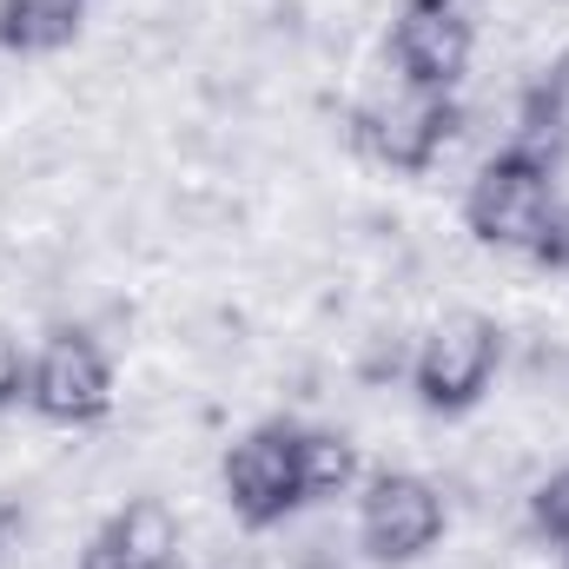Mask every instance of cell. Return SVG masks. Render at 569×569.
<instances>
[{
	"mask_svg": "<svg viewBox=\"0 0 569 569\" xmlns=\"http://www.w3.org/2000/svg\"><path fill=\"white\" fill-rule=\"evenodd\" d=\"M550 212H557V152L537 140H517L497 159H483L463 192V226L497 252H537Z\"/></svg>",
	"mask_w": 569,
	"mask_h": 569,
	"instance_id": "1",
	"label": "cell"
},
{
	"mask_svg": "<svg viewBox=\"0 0 569 569\" xmlns=\"http://www.w3.org/2000/svg\"><path fill=\"white\" fill-rule=\"evenodd\" d=\"M497 365H503V331H497V318H483V311H450V318L430 325L425 345H418V358H411V391H418L425 411L457 418V411H470V405L490 391Z\"/></svg>",
	"mask_w": 569,
	"mask_h": 569,
	"instance_id": "2",
	"label": "cell"
},
{
	"mask_svg": "<svg viewBox=\"0 0 569 569\" xmlns=\"http://www.w3.org/2000/svg\"><path fill=\"white\" fill-rule=\"evenodd\" d=\"M298 437L305 425L291 418H266L252 425L219 463V483H226V503L246 530H279L284 517L305 503V477H298Z\"/></svg>",
	"mask_w": 569,
	"mask_h": 569,
	"instance_id": "3",
	"label": "cell"
},
{
	"mask_svg": "<svg viewBox=\"0 0 569 569\" xmlns=\"http://www.w3.org/2000/svg\"><path fill=\"white\" fill-rule=\"evenodd\" d=\"M443 523H450V510H443V490L418 477V470H378L371 483H365V503H358V543H365V557L371 563H418L430 557L437 543H443Z\"/></svg>",
	"mask_w": 569,
	"mask_h": 569,
	"instance_id": "4",
	"label": "cell"
},
{
	"mask_svg": "<svg viewBox=\"0 0 569 569\" xmlns=\"http://www.w3.org/2000/svg\"><path fill=\"white\" fill-rule=\"evenodd\" d=\"M27 405L47 425H100L113 411V365L87 331H47L27 365Z\"/></svg>",
	"mask_w": 569,
	"mask_h": 569,
	"instance_id": "5",
	"label": "cell"
},
{
	"mask_svg": "<svg viewBox=\"0 0 569 569\" xmlns=\"http://www.w3.org/2000/svg\"><path fill=\"white\" fill-rule=\"evenodd\" d=\"M470 47H477V27H470L463 0H398L391 60L405 73V87L457 93V80L470 73Z\"/></svg>",
	"mask_w": 569,
	"mask_h": 569,
	"instance_id": "6",
	"label": "cell"
},
{
	"mask_svg": "<svg viewBox=\"0 0 569 569\" xmlns=\"http://www.w3.org/2000/svg\"><path fill=\"white\" fill-rule=\"evenodd\" d=\"M457 127H463V113H457V100H450V93L405 87L398 100H385V107H371V113H365V152H371L378 166H391V172L418 179V172H430V166L450 152Z\"/></svg>",
	"mask_w": 569,
	"mask_h": 569,
	"instance_id": "7",
	"label": "cell"
},
{
	"mask_svg": "<svg viewBox=\"0 0 569 569\" xmlns=\"http://www.w3.org/2000/svg\"><path fill=\"white\" fill-rule=\"evenodd\" d=\"M100 543L120 557V569H179V517L159 497H127L100 523Z\"/></svg>",
	"mask_w": 569,
	"mask_h": 569,
	"instance_id": "8",
	"label": "cell"
},
{
	"mask_svg": "<svg viewBox=\"0 0 569 569\" xmlns=\"http://www.w3.org/2000/svg\"><path fill=\"white\" fill-rule=\"evenodd\" d=\"M87 20V0H0V47L7 53H60Z\"/></svg>",
	"mask_w": 569,
	"mask_h": 569,
	"instance_id": "9",
	"label": "cell"
},
{
	"mask_svg": "<svg viewBox=\"0 0 569 569\" xmlns=\"http://www.w3.org/2000/svg\"><path fill=\"white\" fill-rule=\"evenodd\" d=\"M298 477H305V503L345 497L358 483V450L338 430H305L298 437Z\"/></svg>",
	"mask_w": 569,
	"mask_h": 569,
	"instance_id": "10",
	"label": "cell"
},
{
	"mask_svg": "<svg viewBox=\"0 0 569 569\" xmlns=\"http://www.w3.org/2000/svg\"><path fill=\"white\" fill-rule=\"evenodd\" d=\"M523 140L550 146V152L569 140V47L543 67V80H537L530 100H523Z\"/></svg>",
	"mask_w": 569,
	"mask_h": 569,
	"instance_id": "11",
	"label": "cell"
},
{
	"mask_svg": "<svg viewBox=\"0 0 569 569\" xmlns=\"http://www.w3.org/2000/svg\"><path fill=\"white\" fill-rule=\"evenodd\" d=\"M530 517H537V530L557 543V557H563V569H569V463L537 490V503H530Z\"/></svg>",
	"mask_w": 569,
	"mask_h": 569,
	"instance_id": "12",
	"label": "cell"
},
{
	"mask_svg": "<svg viewBox=\"0 0 569 569\" xmlns=\"http://www.w3.org/2000/svg\"><path fill=\"white\" fill-rule=\"evenodd\" d=\"M27 365H33V358L0 331V418H7L13 405H27Z\"/></svg>",
	"mask_w": 569,
	"mask_h": 569,
	"instance_id": "13",
	"label": "cell"
},
{
	"mask_svg": "<svg viewBox=\"0 0 569 569\" xmlns=\"http://www.w3.org/2000/svg\"><path fill=\"white\" fill-rule=\"evenodd\" d=\"M537 266H550V272H569V206L557 199V212H550V226H543V239H537V252H530Z\"/></svg>",
	"mask_w": 569,
	"mask_h": 569,
	"instance_id": "14",
	"label": "cell"
},
{
	"mask_svg": "<svg viewBox=\"0 0 569 569\" xmlns=\"http://www.w3.org/2000/svg\"><path fill=\"white\" fill-rule=\"evenodd\" d=\"M20 530H27L20 497H0V569H7V557H13V550H20Z\"/></svg>",
	"mask_w": 569,
	"mask_h": 569,
	"instance_id": "15",
	"label": "cell"
},
{
	"mask_svg": "<svg viewBox=\"0 0 569 569\" xmlns=\"http://www.w3.org/2000/svg\"><path fill=\"white\" fill-rule=\"evenodd\" d=\"M80 569H120V557H113V550L93 537V543H87V557H80Z\"/></svg>",
	"mask_w": 569,
	"mask_h": 569,
	"instance_id": "16",
	"label": "cell"
}]
</instances>
